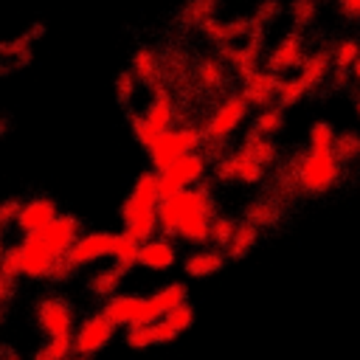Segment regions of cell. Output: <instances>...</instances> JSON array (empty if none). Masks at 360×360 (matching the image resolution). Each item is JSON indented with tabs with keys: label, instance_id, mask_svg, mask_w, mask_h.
I'll return each instance as SVG.
<instances>
[{
	"label": "cell",
	"instance_id": "cell-1",
	"mask_svg": "<svg viewBox=\"0 0 360 360\" xmlns=\"http://www.w3.org/2000/svg\"><path fill=\"white\" fill-rule=\"evenodd\" d=\"M217 217L214 194L208 191V183L188 186L177 194H169L158 205V233L169 239H180L191 248L208 245L211 219Z\"/></svg>",
	"mask_w": 360,
	"mask_h": 360
},
{
	"label": "cell",
	"instance_id": "cell-2",
	"mask_svg": "<svg viewBox=\"0 0 360 360\" xmlns=\"http://www.w3.org/2000/svg\"><path fill=\"white\" fill-rule=\"evenodd\" d=\"M276 180L290 191H298L307 197H323L340 186L343 163L332 149H307V152H295L278 169Z\"/></svg>",
	"mask_w": 360,
	"mask_h": 360
},
{
	"label": "cell",
	"instance_id": "cell-3",
	"mask_svg": "<svg viewBox=\"0 0 360 360\" xmlns=\"http://www.w3.org/2000/svg\"><path fill=\"white\" fill-rule=\"evenodd\" d=\"M160 183L158 172H141L121 205L124 231H129L138 242L158 236V205H160Z\"/></svg>",
	"mask_w": 360,
	"mask_h": 360
},
{
	"label": "cell",
	"instance_id": "cell-4",
	"mask_svg": "<svg viewBox=\"0 0 360 360\" xmlns=\"http://www.w3.org/2000/svg\"><path fill=\"white\" fill-rule=\"evenodd\" d=\"M205 135H202V127H172L166 132H160L149 146H146V158H149V166L155 172L166 169L169 163H174L177 158L188 155V152H197L202 146Z\"/></svg>",
	"mask_w": 360,
	"mask_h": 360
},
{
	"label": "cell",
	"instance_id": "cell-5",
	"mask_svg": "<svg viewBox=\"0 0 360 360\" xmlns=\"http://www.w3.org/2000/svg\"><path fill=\"white\" fill-rule=\"evenodd\" d=\"M34 318L45 338H73V329L79 323L76 307L70 304V298H65L59 292L42 295L34 307Z\"/></svg>",
	"mask_w": 360,
	"mask_h": 360
},
{
	"label": "cell",
	"instance_id": "cell-6",
	"mask_svg": "<svg viewBox=\"0 0 360 360\" xmlns=\"http://www.w3.org/2000/svg\"><path fill=\"white\" fill-rule=\"evenodd\" d=\"M208 166L211 160L197 149V152H188L183 158H177L174 163H169L166 169L158 172V183H160V197H169V194H177L188 186H197L205 180L208 174Z\"/></svg>",
	"mask_w": 360,
	"mask_h": 360
},
{
	"label": "cell",
	"instance_id": "cell-7",
	"mask_svg": "<svg viewBox=\"0 0 360 360\" xmlns=\"http://www.w3.org/2000/svg\"><path fill=\"white\" fill-rule=\"evenodd\" d=\"M115 332H118V326L104 315V309L87 312L73 329V354H82V357L101 354L112 343Z\"/></svg>",
	"mask_w": 360,
	"mask_h": 360
},
{
	"label": "cell",
	"instance_id": "cell-8",
	"mask_svg": "<svg viewBox=\"0 0 360 360\" xmlns=\"http://www.w3.org/2000/svg\"><path fill=\"white\" fill-rule=\"evenodd\" d=\"M248 98L242 93H228L211 112L208 118L202 121V135L205 138H214V141H228L248 118Z\"/></svg>",
	"mask_w": 360,
	"mask_h": 360
},
{
	"label": "cell",
	"instance_id": "cell-9",
	"mask_svg": "<svg viewBox=\"0 0 360 360\" xmlns=\"http://www.w3.org/2000/svg\"><path fill=\"white\" fill-rule=\"evenodd\" d=\"M104 315L118 326V329H127L132 323H152L158 321L160 315L152 309L149 304V295H138V292H115L110 295L104 304H101Z\"/></svg>",
	"mask_w": 360,
	"mask_h": 360
},
{
	"label": "cell",
	"instance_id": "cell-10",
	"mask_svg": "<svg viewBox=\"0 0 360 360\" xmlns=\"http://www.w3.org/2000/svg\"><path fill=\"white\" fill-rule=\"evenodd\" d=\"M17 256H20L22 278H28V281H51V273L56 267V256H53V250L45 245V239L39 233L20 236Z\"/></svg>",
	"mask_w": 360,
	"mask_h": 360
},
{
	"label": "cell",
	"instance_id": "cell-11",
	"mask_svg": "<svg viewBox=\"0 0 360 360\" xmlns=\"http://www.w3.org/2000/svg\"><path fill=\"white\" fill-rule=\"evenodd\" d=\"M141 112H143L146 132H149V143H152L160 132H166V129H172V127L177 124V101H174L172 87H169L166 82H160L158 87H152V90H149V104H146Z\"/></svg>",
	"mask_w": 360,
	"mask_h": 360
},
{
	"label": "cell",
	"instance_id": "cell-12",
	"mask_svg": "<svg viewBox=\"0 0 360 360\" xmlns=\"http://www.w3.org/2000/svg\"><path fill=\"white\" fill-rule=\"evenodd\" d=\"M214 177L219 183H242V186H256L267 177V166H262L256 158H250L248 152L236 149L222 155L214 163Z\"/></svg>",
	"mask_w": 360,
	"mask_h": 360
},
{
	"label": "cell",
	"instance_id": "cell-13",
	"mask_svg": "<svg viewBox=\"0 0 360 360\" xmlns=\"http://www.w3.org/2000/svg\"><path fill=\"white\" fill-rule=\"evenodd\" d=\"M112 231H82V236L73 242V248L62 256L73 273H79L82 267L98 264L101 259H110L112 250Z\"/></svg>",
	"mask_w": 360,
	"mask_h": 360
},
{
	"label": "cell",
	"instance_id": "cell-14",
	"mask_svg": "<svg viewBox=\"0 0 360 360\" xmlns=\"http://www.w3.org/2000/svg\"><path fill=\"white\" fill-rule=\"evenodd\" d=\"M262 45H264V25L256 22V28L242 39V42H231V45H222L219 48V56L222 62L236 70L239 76H248L259 68V56H262Z\"/></svg>",
	"mask_w": 360,
	"mask_h": 360
},
{
	"label": "cell",
	"instance_id": "cell-15",
	"mask_svg": "<svg viewBox=\"0 0 360 360\" xmlns=\"http://www.w3.org/2000/svg\"><path fill=\"white\" fill-rule=\"evenodd\" d=\"M278 87H281V76L273 73L270 68H256L253 73L242 76V87L239 93L248 98L250 107H270V104H278Z\"/></svg>",
	"mask_w": 360,
	"mask_h": 360
},
{
	"label": "cell",
	"instance_id": "cell-16",
	"mask_svg": "<svg viewBox=\"0 0 360 360\" xmlns=\"http://www.w3.org/2000/svg\"><path fill=\"white\" fill-rule=\"evenodd\" d=\"M304 59H307L304 37L292 28V31H287V34H284L273 48H270V53H267V68H270L273 73L284 76V73L298 70V68L304 65Z\"/></svg>",
	"mask_w": 360,
	"mask_h": 360
},
{
	"label": "cell",
	"instance_id": "cell-17",
	"mask_svg": "<svg viewBox=\"0 0 360 360\" xmlns=\"http://www.w3.org/2000/svg\"><path fill=\"white\" fill-rule=\"evenodd\" d=\"M56 214H59V205H56V200H51V197H28V200H22L20 202V214H17V222H14V228L25 236V233H42L53 219H56Z\"/></svg>",
	"mask_w": 360,
	"mask_h": 360
},
{
	"label": "cell",
	"instance_id": "cell-18",
	"mask_svg": "<svg viewBox=\"0 0 360 360\" xmlns=\"http://www.w3.org/2000/svg\"><path fill=\"white\" fill-rule=\"evenodd\" d=\"M82 231H84V225H82V219H79L76 214H56V219H53L39 236H42L45 245L53 250V256L62 259V256L73 248V242L82 236Z\"/></svg>",
	"mask_w": 360,
	"mask_h": 360
},
{
	"label": "cell",
	"instance_id": "cell-19",
	"mask_svg": "<svg viewBox=\"0 0 360 360\" xmlns=\"http://www.w3.org/2000/svg\"><path fill=\"white\" fill-rule=\"evenodd\" d=\"M177 239H169L163 233L141 242V253H138V264L152 270V273H163V270H172L177 264Z\"/></svg>",
	"mask_w": 360,
	"mask_h": 360
},
{
	"label": "cell",
	"instance_id": "cell-20",
	"mask_svg": "<svg viewBox=\"0 0 360 360\" xmlns=\"http://www.w3.org/2000/svg\"><path fill=\"white\" fill-rule=\"evenodd\" d=\"M256 17H236V20H219V17H211L208 22H202V37L214 45H231V42H242L253 28H256Z\"/></svg>",
	"mask_w": 360,
	"mask_h": 360
},
{
	"label": "cell",
	"instance_id": "cell-21",
	"mask_svg": "<svg viewBox=\"0 0 360 360\" xmlns=\"http://www.w3.org/2000/svg\"><path fill=\"white\" fill-rule=\"evenodd\" d=\"M225 262H228V253H225L222 248H217V245L208 242V245L194 248V250L183 259V273L191 276V278H208V276L219 273V270L225 267Z\"/></svg>",
	"mask_w": 360,
	"mask_h": 360
},
{
	"label": "cell",
	"instance_id": "cell-22",
	"mask_svg": "<svg viewBox=\"0 0 360 360\" xmlns=\"http://www.w3.org/2000/svg\"><path fill=\"white\" fill-rule=\"evenodd\" d=\"M242 219L253 222L259 231H264V228H276V225L284 219V202H281V197H276V194L256 197V200H250V202L245 205Z\"/></svg>",
	"mask_w": 360,
	"mask_h": 360
},
{
	"label": "cell",
	"instance_id": "cell-23",
	"mask_svg": "<svg viewBox=\"0 0 360 360\" xmlns=\"http://www.w3.org/2000/svg\"><path fill=\"white\" fill-rule=\"evenodd\" d=\"M332 76V48H318L312 53H307L304 65L298 68V79L304 82V87L312 93L315 87H321L323 82H329Z\"/></svg>",
	"mask_w": 360,
	"mask_h": 360
},
{
	"label": "cell",
	"instance_id": "cell-24",
	"mask_svg": "<svg viewBox=\"0 0 360 360\" xmlns=\"http://www.w3.org/2000/svg\"><path fill=\"white\" fill-rule=\"evenodd\" d=\"M132 76L138 79V84H143L146 90L158 87L163 82V65H160V56L152 51V48H138L132 53V65H129Z\"/></svg>",
	"mask_w": 360,
	"mask_h": 360
},
{
	"label": "cell",
	"instance_id": "cell-25",
	"mask_svg": "<svg viewBox=\"0 0 360 360\" xmlns=\"http://www.w3.org/2000/svg\"><path fill=\"white\" fill-rule=\"evenodd\" d=\"M124 270L115 267V264H107V267H96L90 276H87V292L98 301H107L110 295H115L121 290V281H124Z\"/></svg>",
	"mask_w": 360,
	"mask_h": 360
},
{
	"label": "cell",
	"instance_id": "cell-26",
	"mask_svg": "<svg viewBox=\"0 0 360 360\" xmlns=\"http://www.w3.org/2000/svg\"><path fill=\"white\" fill-rule=\"evenodd\" d=\"M194 82L202 90H208V93L222 90L225 82H228V65L222 62V56H205V59H200L197 68H194Z\"/></svg>",
	"mask_w": 360,
	"mask_h": 360
},
{
	"label": "cell",
	"instance_id": "cell-27",
	"mask_svg": "<svg viewBox=\"0 0 360 360\" xmlns=\"http://www.w3.org/2000/svg\"><path fill=\"white\" fill-rule=\"evenodd\" d=\"M242 152H248L250 158H256L262 166H273L278 160V146L273 143L270 135H262L256 127H250L245 135H242Z\"/></svg>",
	"mask_w": 360,
	"mask_h": 360
},
{
	"label": "cell",
	"instance_id": "cell-28",
	"mask_svg": "<svg viewBox=\"0 0 360 360\" xmlns=\"http://www.w3.org/2000/svg\"><path fill=\"white\" fill-rule=\"evenodd\" d=\"M138 253H141V242L129 233V231H118L112 236V250L110 259L115 267H121L124 273H129L132 267H138Z\"/></svg>",
	"mask_w": 360,
	"mask_h": 360
},
{
	"label": "cell",
	"instance_id": "cell-29",
	"mask_svg": "<svg viewBox=\"0 0 360 360\" xmlns=\"http://www.w3.org/2000/svg\"><path fill=\"white\" fill-rule=\"evenodd\" d=\"M259 236H262V231L253 225V222H248V219H239V225H236V233H233V239L228 242V248H225V253H228V262H239V259H245L253 248H256V242H259Z\"/></svg>",
	"mask_w": 360,
	"mask_h": 360
},
{
	"label": "cell",
	"instance_id": "cell-30",
	"mask_svg": "<svg viewBox=\"0 0 360 360\" xmlns=\"http://www.w3.org/2000/svg\"><path fill=\"white\" fill-rule=\"evenodd\" d=\"M186 301H188V287H186L183 281H169V284L158 287V290L149 295V304H152V309H155L160 318H163L169 309L186 304Z\"/></svg>",
	"mask_w": 360,
	"mask_h": 360
},
{
	"label": "cell",
	"instance_id": "cell-31",
	"mask_svg": "<svg viewBox=\"0 0 360 360\" xmlns=\"http://www.w3.org/2000/svg\"><path fill=\"white\" fill-rule=\"evenodd\" d=\"M217 8H219V0H186L177 11V20L186 28H202V22L217 17Z\"/></svg>",
	"mask_w": 360,
	"mask_h": 360
},
{
	"label": "cell",
	"instance_id": "cell-32",
	"mask_svg": "<svg viewBox=\"0 0 360 360\" xmlns=\"http://www.w3.org/2000/svg\"><path fill=\"white\" fill-rule=\"evenodd\" d=\"M160 65H163V82L169 87H180L191 79V62L186 53L180 51H166V56H160Z\"/></svg>",
	"mask_w": 360,
	"mask_h": 360
},
{
	"label": "cell",
	"instance_id": "cell-33",
	"mask_svg": "<svg viewBox=\"0 0 360 360\" xmlns=\"http://www.w3.org/2000/svg\"><path fill=\"white\" fill-rule=\"evenodd\" d=\"M332 152L338 155V160H340L343 166L357 163V160H360V132H354V129H343V132H338Z\"/></svg>",
	"mask_w": 360,
	"mask_h": 360
},
{
	"label": "cell",
	"instance_id": "cell-34",
	"mask_svg": "<svg viewBox=\"0 0 360 360\" xmlns=\"http://www.w3.org/2000/svg\"><path fill=\"white\" fill-rule=\"evenodd\" d=\"M250 127H256L262 135H270V138L278 135V132L284 129V107H281V104H270V107L259 110Z\"/></svg>",
	"mask_w": 360,
	"mask_h": 360
},
{
	"label": "cell",
	"instance_id": "cell-35",
	"mask_svg": "<svg viewBox=\"0 0 360 360\" xmlns=\"http://www.w3.org/2000/svg\"><path fill=\"white\" fill-rule=\"evenodd\" d=\"M73 354V338H45L39 349H34L31 360H68Z\"/></svg>",
	"mask_w": 360,
	"mask_h": 360
},
{
	"label": "cell",
	"instance_id": "cell-36",
	"mask_svg": "<svg viewBox=\"0 0 360 360\" xmlns=\"http://www.w3.org/2000/svg\"><path fill=\"white\" fill-rule=\"evenodd\" d=\"M236 225H239V219H236V217H231V214H217V217L211 219L208 242L225 250V248H228V242H231V239H233V233H236Z\"/></svg>",
	"mask_w": 360,
	"mask_h": 360
},
{
	"label": "cell",
	"instance_id": "cell-37",
	"mask_svg": "<svg viewBox=\"0 0 360 360\" xmlns=\"http://www.w3.org/2000/svg\"><path fill=\"white\" fill-rule=\"evenodd\" d=\"M360 56V39L357 37H343L335 48H332V68L340 70H352V65Z\"/></svg>",
	"mask_w": 360,
	"mask_h": 360
},
{
	"label": "cell",
	"instance_id": "cell-38",
	"mask_svg": "<svg viewBox=\"0 0 360 360\" xmlns=\"http://www.w3.org/2000/svg\"><path fill=\"white\" fill-rule=\"evenodd\" d=\"M287 14L292 20V28L295 31H304V28H309L318 20V3L315 0H292L287 6Z\"/></svg>",
	"mask_w": 360,
	"mask_h": 360
},
{
	"label": "cell",
	"instance_id": "cell-39",
	"mask_svg": "<svg viewBox=\"0 0 360 360\" xmlns=\"http://www.w3.org/2000/svg\"><path fill=\"white\" fill-rule=\"evenodd\" d=\"M335 138H338V129H335L332 121H326V118L315 121V124L309 127V135H307L309 149H332V146H335Z\"/></svg>",
	"mask_w": 360,
	"mask_h": 360
},
{
	"label": "cell",
	"instance_id": "cell-40",
	"mask_svg": "<svg viewBox=\"0 0 360 360\" xmlns=\"http://www.w3.org/2000/svg\"><path fill=\"white\" fill-rule=\"evenodd\" d=\"M135 90H138V79L132 76V70H121V73L115 76V101H118L124 110H132Z\"/></svg>",
	"mask_w": 360,
	"mask_h": 360
},
{
	"label": "cell",
	"instance_id": "cell-41",
	"mask_svg": "<svg viewBox=\"0 0 360 360\" xmlns=\"http://www.w3.org/2000/svg\"><path fill=\"white\" fill-rule=\"evenodd\" d=\"M304 96H309V90L304 87V82L298 79V73L281 79V87H278V104H281V107H292V104H298Z\"/></svg>",
	"mask_w": 360,
	"mask_h": 360
},
{
	"label": "cell",
	"instance_id": "cell-42",
	"mask_svg": "<svg viewBox=\"0 0 360 360\" xmlns=\"http://www.w3.org/2000/svg\"><path fill=\"white\" fill-rule=\"evenodd\" d=\"M124 343L129 349H149L155 346V329L152 323H132L124 329Z\"/></svg>",
	"mask_w": 360,
	"mask_h": 360
},
{
	"label": "cell",
	"instance_id": "cell-43",
	"mask_svg": "<svg viewBox=\"0 0 360 360\" xmlns=\"http://www.w3.org/2000/svg\"><path fill=\"white\" fill-rule=\"evenodd\" d=\"M163 321H166L177 335H183L186 329H191V326H194V307L186 301V304H180V307L169 309V312L163 315Z\"/></svg>",
	"mask_w": 360,
	"mask_h": 360
},
{
	"label": "cell",
	"instance_id": "cell-44",
	"mask_svg": "<svg viewBox=\"0 0 360 360\" xmlns=\"http://www.w3.org/2000/svg\"><path fill=\"white\" fill-rule=\"evenodd\" d=\"M0 273H3L8 281L22 278V270H20V256H17V245L6 248V253L0 256Z\"/></svg>",
	"mask_w": 360,
	"mask_h": 360
},
{
	"label": "cell",
	"instance_id": "cell-45",
	"mask_svg": "<svg viewBox=\"0 0 360 360\" xmlns=\"http://www.w3.org/2000/svg\"><path fill=\"white\" fill-rule=\"evenodd\" d=\"M20 202H22V200H17V197H6V200H0V228H3V231L11 228V225L17 222Z\"/></svg>",
	"mask_w": 360,
	"mask_h": 360
},
{
	"label": "cell",
	"instance_id": "cell-46",
	"mask_svg": "<svg viewBox=\"0 0 360 360\" xmlns=\"http://www.w3.org/2000/svg\"><path fill=\"white\" fill-rule=\"evenodd\" d=\"M281 14V6H278V0H262L259 6H256V20L262 22V25H270L276 17Z\"/></svg>",
	"mask_w": 360,
	"mask_h": 360
},
{
	"label": "cell",
	"instance_id": "cell-47",
	"mask_svg": "<svg viewBox=\"0 0 360 360\" xmlns=\"http://www.w3.org/2000/svg\"><path fill=\"white\" fill-rule=\"evenodd\" d=\"M152 329H155V346H166V343H172V340H177V332L163 321V318H158V321H152Z\"/></svg>",
	"mask_w": 360,
	"mask_h": 360
},
{
	"label": "cell",
	"instance_id": "cell-48",
	"mask_svg": "<svg viewBox=\"0 0 360 360\" xmlns=\"http://www.w3.org/2000/svg\"><path fill=\"white\" fill-rule=\"evenodd\" d=\"M338 3V11L352 20V22H360V0H335Z\"/></svg>",
	"mask_w": 360,
	"mask_h": 360
},
{
	"label": "cell",
	"instance_id": "cell-49",
	"mask_svg": "<svg viewBox=\"0 0 360 360\" xmlns=\"http://www.w3.org/2000/svg\"><path fill=\"white\" fill-rule=\"evenodd\" d=\"M11 295H14V281H8V278L0 273V307H3V304H8V301H11Z\"/></svg>",
	"mask_w": 360,
	"mask_h": 360
},
{
	"label": "cell",
	"instance_id": "cell-50",
	"mask_svg": "<svg viewBox=\"0 0 360 360\" xmlns=\"http://www.w3.org/2000/svg\"><path fill=\"white\" fill-rule=\"evenodd\" d=\"M352 82H354V84H360V56H357V62L352 65Z\"/></svg>",
	"mask_w": 360,
	"mask_h": 360
},
{
	"label": "cell",
	"instance_id": "cell-51",
	"mask_svg": "<svg viewBox=\"0 0 360 360\" xmlns=\"http://www.w3.org/2000/svg\"><path fill=\"white\" fill-rule=\"evenodd\" d=\"M0 360H22L17 352H0Z\"/></svg>",
	"mask_w": 360,
	"mask_h": 360
},
{
	"label": "cell",
	"instance_id": "cell-52",
	"mask_svg": "<svg viewBox=\"0 0 360 360\" xmlns=\"http://www.w3.org/2000/svg\"><path fill=\"white\" fill-rule=\"evenodd\" d=\"M6 248H8V245H6V233H3V228H0V256L6 253Z\"/></svg>",
	"mask_w": 360,
	"mask_h": 360
},
{
	"label": "cell",
	"instance_id": "cell-53",
	"mask_svg": "<svg viewBox=\"0 0 360 360\" xmlns=\"http://www.w3.org/2000/svg\"><path fill=\"white\" fill-rule=\"evenodd\" d=\"M354 112H357V118H360V93H357V98H354Z\"/></svg>",
	"mask_w": 360,
	"mask_h": 360
},
{
	"label": "cell",
	"instance_id": "cell-54",
	"mask_svg": "<svg viewBox=\"0 0 360 360\" xmlns=\"http://www.w3.org/2000/svg\"><path fill=\"white\" fill-rule=\"evenodd\" d=\"M68 360H93V357H82V354H70Z\"/></svg>",
	"mask_w": 360,
	"mask_h": 360
},
{
	"label": "cell",
	"instance_id": "cell-55",
	"mask_svg": "<svg viewBox=\"0 0 360 360\" xmlns=\"http://www.w3.org/2000/svg\"><path fill=\"white\" fill-rule=\"evenodd\" d=\"M6 127H8V124H0V135H3V132H6Z\"/></svg>",
	"mask_w": 360,
	"mask_h": 360
},
{
	"label": "cell",
	"instance_id": "cell-56",
	"mask_svg": "<svg viewBox=\"0 0 360 360\" xmlns=\"http://www.w3.org/2000/svg\"><path fill=\"white\" fill-rule=\"evenodd\" d=\"M0 321H3V307H0Z\"/></svg>",
	"mask_w": 360,
	"mask_h": 360
},
{
	"label": "cell",
	"instance_id": "cell-57",
	"mask_svg": "<svg viewBox=\"0 0 360 360\" xmlns=\"http://www.w3.org/2000/svg\"><path fill=\"white\" fill-rule=\"evenodd\" d=\"M315 3H326V0H315Z\"/></svg>",
	"mask_w": 360,
	"mask_h": 360
}]
</instances>
